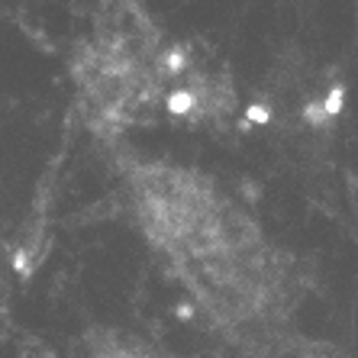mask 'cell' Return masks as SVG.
Here are the masks:
<instances>
[{
	"mask_svg": "<svg viewBox=\"0 0 358 358\" xmlns=\"http://www.w3.org/2000/svg\"><path fill=\"white\" fill-rule=\"evenodd\" d=\"M187 71L184 52L165 45L155 23L129 0H120L100 13L71 59L84 126L100 139H117L123 129L168 110Z\"/></svg>",
	"mask_w": 358,
	"mask_h": 358,
	"instance_id": "cell-1",
	"label": "cell"
}]
</instances>
